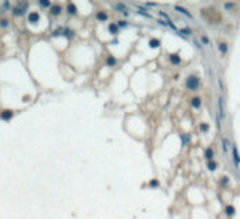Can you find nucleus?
I'll return each instance as SVG.
<instances>
[{"mask_svg": "<svg viewBox=\"0 0 240 219\" xmlns=\"http://www.w3.org/2000/svg\"><path fill=\"white\" fill-rule=\"evenodd\" d=\"M185 86H187V89H190V90H197L199 87V79H198L195 75H190L188 77H187Z\"/></svg>", "mask_w": 240, "mask_h": 219, "instance_id": "1", "label": "nucleus"}, {"mask_svg": "<svg viewBox=\"0 0 240 219\" xmlns=\"http://www.w3.org/2000/svg\"><path fill=\"white\" fill-rule=\"evenodd\" d=\"M218 108H219V120H223L226 117V110H225V100L222 96L218 97Z\"/></svg>", "mask_w": 240, "mask_h": 219, "instance_id": "2", "label": "nucleus"}, {"mask_svg": "<svg viewBox=\"0 0 240 219\" xmlns=\"http://www.w3.org/2000/svg\"><path fill=\"white\" fill-rule=\"evenodd\" d=\"M25 7H27V3L24 2L23 4H21V7L18 6V7H14V9H13V14H14V16H23L24 11H25Z\"/></svg>", "mask_w": 240, "mask_h": 219, "instance_id": "3", "label": "nucleus"}, {"mask_svg": "<svg viewBox=\"0 0 240 219\" xmlns=\"http://www.w3.org/2000/svg\"><path fill=\"white\" fill-rule=\"evenodd\" d=\"M201 104H202V101H201V97L195 96V97H192V98H191V105H192L194 108H199Z\"/></svg>", "mask_w": 240, "mask_h": 219, "instance_id": "4", "label": "nucleus"}, {"mask_svg": "<svg viewBox=\"0 0 240 219\" xmlns=\"http://www.w3.org/2000/svg\"><path fill=\"white\" fill-rule=\"evenodd\" d=\"M115 10H117V11H119V13H124V16H128V10H126V7H125L124 3H117Z\"/></svg>", "mask_w": 240, "mask_h": 219, "instance_id": "5", "label": "nucleus"}, {"mask_svg": "<svg viewBox=\"0 0 240 219\" xmlns=\"http://www.w3.org/2000/svg\"><path fill=\"white\" fill-rule=\"evenodd\" d=\"M170 62H171L173 65H180L181 63V58H180L177 54H171L170 55Z\"/></svg>", "mask_w": 240, "mask_h": 219, "instance_id": "6", "label": "nucleus"}, {"mask_svg": "<svg viewBox=\"0 0 240 219\" xmlns=\"http://www.w3.org/2000/svg\"><path fill=\"white\" fill-rule=\"evenodd\" d=\"M174 9H176L178 13H181V14L187 16V17H190V18L192 17V16H191V13L188 11V10H187V9H184V7H181V6H174Z\"/></svg>", "mask_w": 240, "mask_h": 219, "instance_id": "7", "label": "nucleus"}, {"mask_svg": "<svg viewBox=\"0 0 240 219\" xmlns=\"http://www.w3.org/2000/svg\"><path fill=\"white\" fill-rule=\"evenodd\" d=\"M108 31L111 34H112V35H115V34H118V31H119V27H118V24H110L108 25Z\"/></svg>", "mask_w": 240, "mask_h": 219, "instance_id": "8", "label": "nucleus"}, {"mask_svg": "<svg viewBox=\"0 0 240 219\" xmlns=\"http://www.w3.org/2000/svg\"><path fill=\"white\" fill-rule=\"evenodd\" d=\"M11 117H13V112L10 110H4L2 114H0V118H2V120H10Z\"/></svg>", "mask_w": 240, "mask_h": 219, "instance_id": "9", "label": "nucleus"}, {"mask_svg": "<svg viewBox=\"0 0 240 219\" xmlns=\"http://www.w3.org/2000/svg\"><path fill=\"white\" fill-rule=\"evenodd\" d=\"M149 47L153 48V49H156V48L160 47V41L156 39V38H152V39H149Z\"/></svg>", "mask_w": 240, "mask_h": 219, "instance_id": "10", "label": "nucleus"}, {"mask_svg": "<svg viewBox=\"0 0 240 219\" xmlns=\"http://www.w3.org/2000/svg\"><path fill=\"white\" fill-rule=\"evenodd\" d=\"M28 20H30V23H37L38 20H39V14L35 11H32V13H30V16H28Z\"/></svg>", "mask_w": 240, "mask_h": 219, "instance_id": "11", "label": "nucleus"}, {"mask_svg": "<svg viewBox=\"0 0 240 219\" xmlns=\"http://www.w3.org/2000/svg\"><path fill=\"white\" fill-rule=\"evenodd\" d=\"M225 211H226V215H228V216H233V215L236 214L235 207H233V205H228V207L225 208Z\"/></svg>", "mask_w": 240, "mask_h": 219, "instance_id": "12", "label": "nucleus"}, {"mask_svg": "<svg viewBox=\"0 0 240 219\" xmlns=\"http://www.w3.org/2000/svg\"><path fill=\"white\" fill-rule=\"evenodd\" d=\"M212 157H214V150H212V148H208L206 150H205V159H206L208 162H211Z\"/></svg>", "mask_w": 240, "mask_h": 219, "instance_id": "13", "label": "nucleus"}, {"mask_svg": "<svg viewBox=\"0 0 240 219\" xmlns=\"http://www.w3.org/2000/svg\"><path fill=\"white\" fill-rule=\"evenodd\" d=\"M233 160H235V164H239L240 159H239V153H237V148L233 146Z\"/></svg>", "mask_w": 240, "mask_h": 219, "instance_id": "14", "label": "nucleus"}, {"mask_svg": "<svg viewBox=\"0 0 240 219\" xmlns=\"http://www.w3.org/2000/svg\"><path fill=\"white\" fill-rule=\"evenodd\" d=\"M96 17H97V20H100V21H105V20L108 18V16H107L104 11H98L96 14Z\"/></svg>", "mask_w": 240, "mask_h": 219, "instance_id": "15", "label": "nucleus"}, {"mask_svg": "<svg viewBox=\"0 0 240 219\" xmlns=\"http://www.w3.org/2000/svg\"><path fill=\"white\" fill-rule=\"evenodd\" d=\"M208 169L211 170V171H215L216 170V167H218V163L216 162H214V160H211V162H208Z\"/></svg>", "mask_w": 240, "mask_h": 219, "instance_id": "16", "label": "nucleus"}, {"mask_svg": "<svg viewBox=\"0 0 240 219\" xmlns=\"http://www.w3.org/2000/svg\"><path fill=\"white\" fill-rule=\"evenodd\" d=\"M218 48H219V51H221L222 54H226V52H228V44H226V42H221L218 45Z\"/></svg>", "mask_w": 240, "mask_h": 219, "instance_id": "17", "label": "nucleus"}, {"mask_svg": "<svg viewBox=\"0 0 240 219\" xmlns=\"http://www.w3.org/2000/svg\"><path fill=\"white\" fill-rule=\"evenodd\" d=\"M181 141H183V145H188L190 142H191L190 135H188V134H184V135H181Z\"/></svg>", "mask_w": 240, "mask_h": 219, "instance_id": "18", "label": "nucleus"}, {"mask_svg": "<svg viewBox=\"0 0 240 219\" xmlns=\"http://www.w3.org/2000/svg\"><path fill=\"white\" fill-rule=\"evenodd\" d=\"M107 65H108V66L117 65V59L114 58V56H108V58H107Z\"/></svg>", "mask_w": 240, "mask_h": 219, "instance_id": "19", "label": "nucleus"}, {"mask_svg": "<svg viewBox=\"0 0 240 219\" xmlns=\"http://www.w3.org/2000/svg\"><path fill=\"white\" fill-rule=\"evenodd\" d=\"M180 34H181V35H191V32H192V31H191L188 27H185V28H181L178 31Z\"/></svg>", "mask_w": 240, "mask_h": 219, "instance_id": "20", "label": "nucleus"}, {"mask_svg": "<svg viewBox=\"0 0 240 219\" xmlns=\"http://www.w3.org/2000/svg\"><path fill=\"white\" fill-rule=\"evenodd\" d=\"M199 131H201V132H208V131H209V125L205 124V122L199 124Z\"/></svg>", "mask_w": 240, "mask_h": 219, "instance_id": "21", "label": "nucleus"}, {"mask_svg": "<svg viewBox=\"0 0 240 219\" xmlns=\"http://www.w3.org/2000/svg\"><path fill=\"white\" fill-rule=\"evenodd\" d=\"M51 13L55 14V16H58L59 13H61V6H54V7L51 9Z\"/></svg>", "mask_w": 240, "mask_h": 219, "instance_id": "22", "label": "nucleus"}, {"mask_svg": "<svg viewBox=\"0 0 240 219\" xmlns=\"http://www.w3.org/2000/svg\"><path fill=\"white\" fill-rule=\"evenodd\" d=\"M222 142H223V150H225V153H228V146H229L230 142H229L228 138H223V139H222Z\"/></svg>", "mask_w": 240, "mask_h": 219, "instance_id": "23", "label": "nucleus"}, {"mask_svg": "<svg viewBox=\"0 0 240 219\" xmlns=\"http://www.w3.org/2000/svg\"><path fill=\"white\" fill-rule=\"evenodd\" d=\"M223 7L226 10H233V7H236V3H228V2H226L223 4Z\"/></svg>", "mask_w": 240, "mask_h": 219, "instance_id": "24", "label": "nucleus"}, {"mask_svg": "<svg viewBox=\"0 0 240 219\" xmlns=\"http://www.w3.org/2000/svg\"><path fill=\"white\" fill-rule=\"evenodd\" d=\"M68 11L70 13V14H76V7H75V4L69 3V6H68Z\"/></svg>", "mask_w": 240, "mask_h": 219, "instance_id": "25", "label": "nucleus"}, {"mask_svg": "<svg viewBox=\"0 0 240 219\" xmlns=\"http://www.w3.org/2000/svg\"><path fill=\"white\" fill-rule=\"evenodd\" d=\"M9 25V20L7 18H3L2 21H0V27H7Z\"/></svg>", "mask_w": 240, "mask_h": 219, "instance_id": "26", "label": "nucleus"}, {"mask_svg": "<svg viewBox=\"0 0 240 219\" xmlns=\"http://www.w3.org/2000/svg\"><path fill=\"white\" fill-rule=\"evenodd\" d=\"M39 4L42 6V7H48V6L51 4V3L48 2V0H41V2H39Z\"/></svg>", "mask_w": 240, "mask_h": 219, "instance_id": "27", "label": "nucleus"}, {"mask_svg": "<svg viewBox=\"0 0 240 219\" xmlns=\"http://www.w3.org/2000/svg\"><path fill=\"white\" fill-rule=\"evenodd\" d=\"M201 41H202V44H205V45H208V44H209V38H208V37H205V35H202V38H201Z\"/></svg>", "mask_w": 240, "mask_h": 219, "instance_id": "28", "label": "nucleus"}, {"mask_svg": "<svg viewBox=\"0 0 240 219\" xmlns=\"http://www.w3.org/2000/svg\"><path fill=\"white\" fill-rule=\"evenodd\" d=\"M149 185H150V187H157L159 185V181H157V180H152V181L149 183Z\"/></svg>", "mask_w": 240, "mask_h": 219, "instance_id": "29", "label": "nucleus"}, {"mask_svg": "<svg viewBox=\"0 0 240 219\" xmlns=\"http://www.w3.org/2000/svg\"><path fill=\"white\" fill-rule=\"evenodd\" d=\"M219 86H221L222 91H225V84H223V80H222V79H219Z\"/></svg>", "mask_w": 240, "mask_h": 219, "instance_id": "30", "label": "nucleus"}, {"mask_svg": "<svg viewBox=\"0 0 240 219\" xmlns=\"http://www.w3.org/2000/svg\"><path fill=\"white\" fill-rule=\"evenodd\" d=\"M63 34H65V35H69V37H72V35H73V32H70V30H65V32H63Z\"/></svg>", "mask_w": 240, "mask_h": 219, "instance_id": "31", "label": "nucleus"}, {"mask_svg": "<svg viewBox=\"0 0 240 219\" xmlns=\"http://www.w3.org/2000/svg\"><path fill=\"white\" fill-rule=\"evenodd\" d=\"M146 6H148V7H153V6H157V3H153V2H149V3H146Z\"/></svg>", "mask_w": 240, "mask_h": 219, "instance_id": "32", "label": "nucleus"}, {"mask_svg": "<svg viewBox=\"0 0 240 219\" xmlns=\"http://www.w3.org/2000/svg\"><path fill=\"white\" fill-rule=\"evenodd\" d=\"M126 25V21H119L118 23V27H125Z\"/></svg>", "mask_w": 240, "mask_h": 219, "instance_id": "33", "label": "nucleus"}, {"mask_svg": "<svg viewBox=\"0 0 240 219\" xmlns=\"http://www.w3.org/2000/svg\"><path fill=\"white\" fill-rule=\"evenodd\" d=\"M222 183H223V184H228V177H223V178H222Z\"/></svg>", "mask_w": 240, "mask_h": 219, "instance_id": "34", "label": "nucleus"}, {"mask_svg": "<svg viewBox=\"0 0 240 219\" xmlns=\"http://www.w3.org/2000/svg\"><path fill=\"white\" fill-rule=\"evenodd\" d=\"M3 7H4V9H7V7H9V2H4V4H3Z\"/></svg>", "mask_w": 240, "mask_h": 219, "instance_id": "35", "label": "nucleus"}]
</instances>
